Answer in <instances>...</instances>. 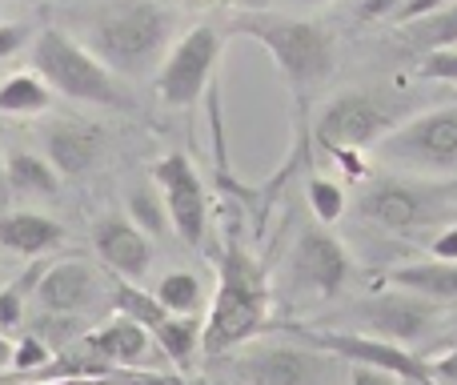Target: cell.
Returning <instances> with one entry per match:
<instances>
[{
  "mask_svg": "<svg viewBox=\"0 0 457 385\" xmlns=\"http://www.w3.org/2000/svg\"><path fill=\"white\" fill-rule=\"evenodd\" d=\"M153 297H157L173 317H201V305H205V289H201V277L189 273V269L165 273Z\"/></svg>",
  "mask_w": 457,
  "mask_h": 385,
  "instance_id": "cell-23",
  "label": "cell"
},
{
  "mask_svg": "<svg viewBox=\"0 0 457 385\" xmlns=\"http://www.w3.org/2000/svg\"><path fill=\"white\" fill-rule=\"evenodd\" d=\"M4 365H12V341L0 333V370H4Z\"/></svg>",
  "mask_w": 457,
  "mask_h": 385,
  "instance_id": "cell-37",
  "label": "cell"
},
{
  "mask_svg": "<svg viewBox=\"0 0 457 385\" xmlns=\"http://www.w3.org/2000/svg\"><path fill=\"white\" fill-rule=\"evenodd\" d=\"M402 32H405V45L418 48L421 56L437 53V48H457V0L437 8V13L421 16V21L402 24Z\"/></svg>",
  "mask_w": 457,
  "mask_h": 385,
  "instance_id": "cell-20",
  "label": "cell"
},
{
  "mask_svg": "<svg viewBox=\"0 0 457 385\" xmlns=\"http://www.w3.org/2000/svg\"><path fill=\"white\" fill-rule=\"evenodd\" d=\"M201 325H205L201 317H169L161 322V330H153V346L173 365H189L201 349Z\"/></svg>",
  "mask_w": 457,
  "mask_h": 385,
  "instance_id": "cell-22",
  "label": "cell"
},
{
  "mask_svg": "<svg viewBox=\"0 0 457 385\" xmlns=\"http://www.w3.org/2000/svg\"><path fill=\"white\" fill-rule=\"evenodd\" d=\"M445 4H453V0H405L402 4V13L394 16L397 24H410V21H421V16H429V13H437V8H445Z\"/></svg>",
  "mask_w": 457,
  "mask_h": 385,
  "instance_id": "cell-33",
  "label": "cell"
},
{
  "mask_svg": "<svg viewBox=\"0 0 457 385\" xmlns=\"http://www.w3.org/2000/svg\"><path fill=\"white\" fill-rule=\"evenodd\" d=\"M309 209H313L317 225H333L345 213V189L337 181H329V177H313L309 181Z\"/></svg>",
  "mask_w": 457,
  "mask_h": 385,
  "instance_id": "cell-26",
  "label": "cell"
},
{
  "mask_svg": "<svg viewBox=\"0 0 457 385\" xmlns=\"http://www.w3.org/2000/svg\"><path fill=\"white\" fill-rule=\"evenodd\" d=\"M225 37L213 24H197L185 37L173 40V48L165 53L157 69V93L169 109H189L205 96V88H213V72L221 61Z\"/></svg>",
  "mask_w": 457,
  "mask_h": 385,
  "instance_id": "cell-8",
  "label": "cell"
},
{
  "mask_svg": "<svg viewBox=\"0 0 457 385\" xmlns=\"http://www.w3.org/2000/svg\"><path fill=\"white\" fill-rule=\"evenodd\" d=\"M301 338V346L321 349L329 357H345L349 365H370V370H386L402 381H434V370L410 354L405 346L386 338H365V333H313V330H289Z\"/></svg>",
  "mask_w": 457,
  "mask_h": 385,
  "instance_id": "cell-11",
  "label": "cell"
},
{
  "mask_svg": "<svg viewBox=\"0 0 457 385\" xmlns=\"http://www.w3.org/2000/svg\"><path fill=\"white\" fill-rule=\"evenodd\" d=\"M32 40V32L24 29V24H12V21H0V61H8V56H16L24 45Z\"/></svg>",
  "mask_w": 457,
  "mask_h": 385,
  "instance_id": "cell-31",
  "label": "cell"
},
{
  "mask_svg": "<svg viewBox=\"0 0 457 385\" xmlns=\"http://www.w3.org/2000/svg\"><path fill=\"white\" fill-rule=\"evenodd\" d=\"M32 72L45 80L53 93L69 96L80 105H96V109H133L125 80L101 64V56L85 45V40L69 37L64 29H40L32 37Z\"/></svg>",
  "mask_w": 457,
  "mask_h": 385,
  "instance_id": "cell-4",
  "label": "cell"
},
{
  "mask_svg": "<svg viewBox=\"0 0 457 385\" xmlns=\"http://www.w3.org/2000/svg\"><path fill=\"white\" fill-rule=\"evenodd\" d=\"M104 133L85 121H56L45 129V157L61 177H80L101 161Z\"/></svg>",
  "mask_w": 457,
  "mask_h": 385,
  "instance_id": "cell-15",
  "label": "cell"
},
{
  "mask_svg": "<svg viewBox=\"0 0 457 385\" xmlns=\"http://www.w3.org/2000/svg\"><path fill=\"white\" fill-rule=\"evenodd\" d=\"M410 113V101L386 88H345V93H333L321 105L313 129L317 141L325 149H373L386 133H394Z\"/></svg>",
  "mask_w": 457,
  "mask_h": 385,
  "instance_id": "cell-5",
  "label": "cell"
},
{
  "mask_svg": "<svg viewBox=\"0 0 457 385\" xmlns=\"http://www.w3.org/2000/svg\"><path fill=\"white\" fill-rule=\"evenodd\" d=\"M373 157L397 173L453 177L457 173V105L405 117L394 133L373 145Z\"/></svg>",
  "mask_w": 457,
  "mask_h": 385,
  "instance_id": "cell-6",
  "label": "cell"
},
{
  "mask_svg": "<svg viewBox=\"0 0 457 385\" xmlns=\"http://www.w3.org/2000/svg\"><path fill=\"white\" fill-rule=\"evenodd\" d=\"M64 241V225H56L45 213H4L0 217V249L16 253V257H40V253L56 249Z\"/></svg>",
  "mask_w": 457,
  "mask_h": 385,
  "instance_id": "cell-17",
  "label": "cell"
},
{
  "mask_svg": "<svg viewBox=\"0 0 457 385\" xmlns=\"http://www.w3.org/2000/svg\"><path fill=\"white\" fill-rule=\"evenodd\" d=\"M337 357L309 346H257L233 357L241 385H329Z\"/></svg>",
  "mask_w": 457,
  "mask_h": 385,
  "instance_id": "cell-10",
  "label": "cell"
},
{
  "mask_svg": "<svg viewBox=\"0 0 457 385\" xmlns=\"http://www.w3.org/2000/svg\"><path fill=\"white\" fill-rule=\"evenodd\" d=\"M389 285L413 293V297L434 301V305L437 301H457V261H413V265L394 269Z\"/></svg>",
  "mask_w": 457,
  "mask_h": 385,
  "instance_id": "cell-19",
  "label": "cell"
},
{
  "mask_svg": "<svg viewBox=\"0 0 457 385\" xmlns=\"http://www.w3.org/2000/svg\"><path fill=\"white\" fill-rule=\"evenodd\" d=\"M349 385H402V378L386 370H370V365H353L349 370Z\"/></svg>",
  "mask_w": 457,
  "mask_h": 385,
  "instance_id": "cell-34",
  "label": "cell"
},
{
  "mask_svg": "<svg viewBox=\"0 0 457 385\" xmlns=\"http://www.w3.org/2000/svg\"><path fill=\"white\" fill-rule=\"evenodd\" d=\"M37 301L48 309V314H85L96 301V273L85 265V261H61V265H48L45 277L37 285Z\"/></svg>",
  "mask_w": 457,
  "mask_h": 385,
  "instance_id": "cell-16",
  "label": "cell"
},
{
  "mask_svg": "<svg viewBox=\"0 0 457 385\" xmlns=\"http://www.w3.org/2000/svg\"><path fill=\"white\" fill-rule=\"evenodd\" d=\"M233 32L257 40V45L273 56L277 72L285 77L289 93L297 96V105H301V117H305L309 96L333 77V64H337V40H333L321 24L297 21V16H285V13H265V8L237 13Z\"/></svg>",
  "mask_w": 457,
  "mask_h": 385,
  "instance_id": "cell-2",
  "label": "cell"
},
{
  "mask_svg": "<svg viewBox=\"0 0 457 385\" xmlns=\"http://www.w3.org/2000/svg\"><path fill=\"white\" fill-rule=\"evenodd\" d=\"M120 385H205L197 378H181V373H157V370H117Z\"/></svg>",
  "mask_w": 457,
  "mask_h": 385,
  "instance_id": "cell-29",
  "label": "cell"
},
{
  "mask_svg": "<svg viewBox=\"0 0 457 385\" xmlns=\"http://www.w3.org/2000/svg\"><path fill=\"white\" fill-rule=\"evenodd\" d=\"M48 362H53V349H48V341L40 333H29V338H21L12 346V370L32 373V370H45Z\"/></svg>",
  "mask_w": 457,
  "mask_h": 385,
  "instance_id": "cell-27",
  "label": "cell"
},
{
  "mask_svg": "<svg viewBox=\"0 0 457 385\" xmlns=\"http://www.w3.org/2000/svg\"><path fill=\"white\" fill-rule=\"evenodd\" d=\"M85 45L120 80L149 77L161 69L177 37V13L161 0H109L88 16Z\"/></svg>",
  "mask_w": 457,
  "mask_h": 385,
  "instance_id": "cell-1",
  "label": "cell"
},
{
  "mask_svg": "<svg viewBox=\"0 0 457 385\" xmlns=\"http://www.w3.org/2000/svg\"><path fill=\"white\" fill-rule=\"evenodd\" d=\"M429 249H434L437 261H457V225H445L442 233L434 237V245H429Z\"/></svg>",
  "mask_w": 457,
  "mask_h": 385,
  "instance_id": "cell-35",
  "label": "cell"
},
{
  "mask_svg": "<svg viewBox=\"0 0 457 385\" xmlns=\"http://www.w3.org/2000/svg\"><path fill=\"white\" fill-rule=\"evenodd\" d=\"M21 322H24V293L16 289H0V333H12V330H21Z\"/></svg>",
  "mask_w": 457,
  "mask_h": 385,
  "instance_id": "cell-30",
  "label": "cell"
},
{
  "mask_svg": "<svg viewBox=\"0 0 457 385\" xmlns=\"http://www.w3.org/2000/svg\"><path fill=\"white\" fill-rule=\"evenodd\" d=\"M93 249L120 281H141L153 265V241L125 217V213H104L93 225Z\"/></svg>",
  "mask_w": 457,
  "mask_h": 385,
  "instance_id": "cell-13",
  "label": "cell"
},
{
  "mask_svg": "<svg viewBox=\"0 0 457 385\" xmlns=\"http://www.w3.org/2000/svg\"><path fill=\"white\" fill-rule=\"evenodd\" d=\"M0 281H4V269H0Z\"/></svg>",
  "mask_w": 457,
  "mask_h": 385,
  "instance_id": "cell-39",
  "label": "cell"
},
{
  "mask_svg": "<svg viewBox=\"0 0 457 385\" xmlns=\"http://www.w3.org/2000/svg\"><path fill=\"white\" fill-rule=\"evenodd\" d=\"M357 213L365 221H373L378 229L397 237L421 233L426 225H437V221L450 213V193L437 189V185H421L410 181V177H373L370 185L357 197Z\"/></svg>",
  "mask_w": 457,
  "mask_h": 385,
  "instance_id": "cell-7",
  "label": "cell"
},
{
  "mask_svg": "<svg viewBox=\"0 0 457 385\" xmlns=\"http://www.w3.org/2000/svg\"><path fill=\"white\" fill-rule=\"evenodd\" d=\"M297 4H325V0H297Z\"/></svg>",
  "mask_w": 457,
  "mask_h": 385,
  "instance_id": "cell-38",
  "label": "cell"
},
{
  "mask_svg": "<svg viewBox=\"0 0 457 385\" xmlns=\"http://www.w3.org/2000/svg\"><path fill=\"white\" fill-rule=\"evenodd\" d=\"M429 370H434V378H437V381L457 385V349H450V354H445V357H437V362L429 365Z\"/></svg>",
  "mask_w": 457,
  "mask_h": 385,
  "instance_id": "cell-36",
  "label": "cell"
},
{
  "mask_svg": "<svg viewBox=\"0 0 457 385\" xmlns=\"http://www.w3.org/2000/svg\"><path fill=\"white\" fill-rule=\"evenodd\" d=\"M405 0H361L357 4V16L361 21H394L397 13H402Z\"/></svg>",
  "mask_w": 457,
  "mask_h": 385,
  "instance_id": "cell-32",
  "label": "cell"
},
{
  "mask_svg": "<svg viewBox=\"0 0 457 385\" xmlns=\"http://www.w3.org/2000/svg\"><path fill=\"white\" fill-rule=\"evenodd\" d=\"M129 221H133L137 229H141L145 237H161L169 233V213H165V201H161V193L153 189V185H137L133 193H129Z\"/></svg>",
  "mask_w": 457,
  "mask_h": 385,
  "instance_id": "cell-25",
  "label": "cell"
},
{
  "mask_svg": "<svg viewBox=\"0 0 457 385\" xmlns=\"http://www.w3.org/2000/svg\"><path fill=\"white\" fill-rule=\"evenodd\" d=\"M112 309H117L120 317H129V322H137L141 330H161V322H169V309L161 305L153 293H145L137 281H117V289H112Z\"/></svg>",
  "mask_w": 457,
  "mask_h": 385,
  "instance_id": "cell-24",
  "label": "cell"
},
{
  "mask_svg": "<svg viewBox=\"0 0 457 385\" xmlns=\"http://www.w3.org/2000/svg\"><path fill=\"white\" fill-rule=\"evenodd\" d=\"M153 185H157L161 201H165L173 233L181 237L185 245L201 249V245H205V233H209V193H205L201 173L193 169V161L185 157V153L161 157L157 169H153Z\"/></svg>",
  "mask_w": 457,
  "mask_h": 385,
  "instance_id": "cell-9",
  "label": "cell"
},
{
  "mask_svg": "<svg viewBox=\"0 0 457 385\" xmlns=\"http://www.w3.org/2000/svg\"><path fill=\"white\" fill-rule=\"evenodd\" d=\"M0 181L16 197H56L61 173L48 165V157H37L32 149H8L0 157Z\"/></svg>",
  "mask_w": 457,
  "mask_h": 385,
  "instance_id": "cell-18",
  "label": "cell"
},
{
  "mask_svg": "<svg viewBox=\"0 0 457 385\" xmlns=\"http://www.w3.org/2000/svg\"><path fill=\"white\" fill-rule=\"evenodd\" d=\"M421 77L457 85V48H437V53H426V56H421Z\"/></svg>",
  "mask_w": 457,
  "mask_h": 385,
  "instance_id": "cell-28",
  "label": "cell"
},
{
  "mask_svg": "<svg viewBox=\"0 0 457 385\" xmlns=\"http://www.w3.org/2000/svg\"><path fill=\"white\" fill-rule=\"evenodd\" d=\"M269 309H273V293H269L265 265L228 233L217 261V297L201 325V349L225 354L233 346H245L253 333L269 325Z\"/></svg>",
  "mask_w": 457,
  "mask_h": 385,
  "instance_id": "cell-3",
  "label": "cell"
},
{
  "mask_svg": "<svg viewBox=\"0 0 457 385\" xmlns=\"http://www.w3.org/2000/svg\"><path fill=\"white\" fill-rule=\"evenodd\" d=\"M365 317H370V325L378 330V338L405 346V341H418V338H426V333L434 330L437 309H434V301L413 297V293L397 289V293L378 297L373 305H365Z\"/></svg>",
  "mask_w": 457,
  "mask_h": 385,
  "instance_id": "cell-14",
  "label": "cell"
},
{
  "mask_svg": "<svg viewBox=\"0 0 457 385\" xmlns=\"http://www.w3.org/2000/svg\"><path fill=\"white\" fill-rule=\"evenodd\" d=\"M353 277V257L325 225H309L289 253V281L317 297L341 293Z\"/></svg>",
  "mask_w": 457,
  "mask_h": 385,
  "instance_id": "cell-12",
  "label": "cell"
},
{
  "mask_svg": "<svg viewBox=\"0 0 457 385\" xmlns=\"http://www.w3.org/2000/svg\"><path fill=\"white\" fill-rule=\"evenodd\" d=\"M53 105V88L37 77V72H12L0 80V113L8 117H32Z\"/></svg>",
  "mask_w": 457,
  "mask_h": 385,
  "instance_id": "cell-21",
  "label": "cell"
}]
</instances>
